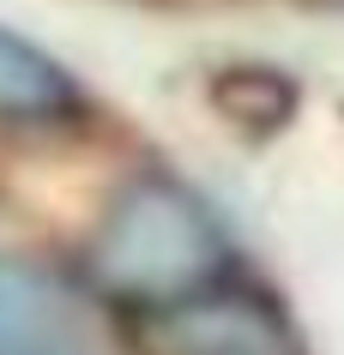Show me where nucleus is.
<instances>
[{
	"instance_id": "f257e3e1",
	"label": "nucleus",
	"mask_w": 344,
	"mask_h": 355,
	"mask_svg": "<svg viewBox=\"0 0 344 355\" xmlns=\"http://www.w3.org/2000/svg\"><path fill=\"white\" fill-rule=\"evenodd\" d=\"M229 241L188 187L175 181H139L115 199L91 241V277L121 301L170 307L224 277Z\"/></svg>"
},
{
	"instance_id": "7ed1b4c3",
	"label": "nucleus",
	"mask_w": 344,
	"mask_h": 355,
	"mask_svg": "<svg viewBox=\"0 0 344 355\" xmlns=\"http://www.w3.org/2000/svg\"><path fill=\"white\" fill-rule=\"evenodd\" d=\"M67 109H73V78L37 42H24L19 31L0 24V114L49 121V114H67Z\"/></svg>"
},
{
	"instance_id": "f03ea898",
	"label": "nucleus",
	"mask_w": 344,
	"mask_h": 355,
	"mask_svg": "<svg viewBox=\"0 0 344 355\" xmlns=\"http://www.w3.org/2000/svg\"><path fill=\"white\" fill-rule=\"evenodd\" d=\"M0 355H79V307L55 271L0 253Z\"/></svg>"
}]
</instances>
